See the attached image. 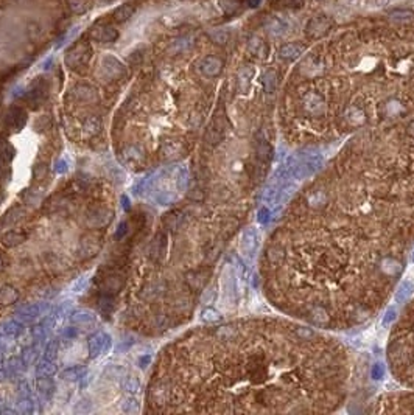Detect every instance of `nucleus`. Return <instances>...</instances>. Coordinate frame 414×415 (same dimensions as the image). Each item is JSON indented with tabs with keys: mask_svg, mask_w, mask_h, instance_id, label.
Instances as JSON below:
<instances>
[{
	"mask_svg": "<svg viewBox=\"0 0 414 415\" xmlns=\"http://www.w3.org/2000/svg\"><path fill=\"white\" fill-rule=\"evenodd\" d=\"M414 248V119L349 137L293 198L260 257L277 311L349 330L385 306Z\"/></svg>",
	"mask_w": 414,
	"mask_h": 415,
	"instance_id": "f257e3e1",
	"label": "nucleus"
},
{
	"mask_svg": "<svg viewBox=\"0 0 414 415\" xmlns=\"http://www.w3.org/2000/svg\"><path fill=\"white\" fill-rule=\"evenodd\" d=\"M204 340L199 411L335 412L346 400L349 353L321 328L259 317L215 327Z\"/></svg>",
	"mask_w": 414,
	"mask_h": 415,
	"instance_id": "f03ea898",
	"label": "nucleus"
},
{
	"mask_svg": "<svg viewBox=\"0 0 414 415\" xmlns=\"http://www.w3.org/2000/svg\"><path fill=\"white\" fill-rule=\"evenodd\" d=\"M332 27H333V20L328 16L325 14L315 16L305 25V36L309 39H321L332 30Z\"/></svg>",
	"mask_w": 414,
	"mask_h": 415,
	"instance_id": "7ed1b4c3",
	"label": "nucleus"
},
{
	"mask_svg": "<svg viewBox=\"0 0 414 415\" xmlns=\"http://www.w3.org/2000/svg\"><path fill=\"white\" fill-rule=\"evenodd\" d=\"M88 345H89V353H91V356H92V358H97V356H100L101 353H104L106 350L109 348V345H111V337H109L108 334H106V333H103V332H98V333H95V334H92V336L89 337Z\"/></svg>",
	"mask_w": 414,
	"mask_h": 415,
	"instance_id": "20e7f679",
	"label": "nucleus"
},
{
	"mask_svg": "<svg viewBox=\"0 0 414 415\" xmlns=\"http://www.w3.org/2000/svg\"><path fill=\"white\" fill-rule=\"evenodd\" d=\"M199 70H201V73H203L204 77L215 78V77L220 75L221 70H223V59L218 58V56H214V55L206 56L203 61H201Z\"/></svg>",
	"mask_w": 414,
	"mask_h": 415,
	"instance_id": "39448f33",
	"label": "nucleus"
},
{
	"mask_svg": "<svg viewBox=\"0 0 414 415\" xmlns=\"http://www.w3.org/2000/svg\"><path fill=\"white\" fill-rule=\"evenodd\" d=\"M305 50V45L301 44V42H286L279 48V58L282 61H296L298 58H301V55Z\"/></svg>",
	"mask_w": 414,
	"mask_h": 415,
	"instance_id": "423d86ee",
	"label": "nucleus"
},
{
	"mask_svg": "<svg viewBox=\"0 0 414 415\" xmlns=\"http://www.w3.org/2000/svg\"><path fill=\"white\" fill-rule=\"evenodd\" d=\"M256 244H257V232L256 229H246L241 235V241H240V248L243 255H251L254 250H256Z\"/></svg>",
	"mask_w": 414,
	"mask_h": 415,
	"instance_id": "0eeeda50",
	"label": "nucleus"
},
{
	"mask_svg": "<svg viewBox=\"0 0 414 415\" xmlns=\"http://www.w3.org/2000/svg\"><path fill=\"white\" fill-rule=\"evenodd\" d=\"M91 35L100 42H112L119 38V31L112 27H95L92 28Z\"/></svg>",
	"mask_w": 414,
	"mask_h": 415,
	"instance_id": "6e6552de",
	"label": "nucleus"
},
{
	"mask_svg": "<svg viewBox=\"0 0 414 415\" xmlns=\"http://www.w3.org/2000/svg\"><path fill=\"white\" fill-rule=\"evenodd\" d=\"M25 122H27V114H25L24 109L14 108L13 111H9L8 119H6V124L11 127V129L19 131L20 127L25 124Z\"/></svg>",
	"mask_w": 414,
	"mask_h": 415,
	"instance_id": "1a4fd4ad",
	"label": "nucleus"
},
{
	"mask_svg": "<svg viewBox=\"0 0 414 415\" xmlns=\"http://www.w3.org/2000/svg\"><path fill=\"white\" fill-rule=\"evenodd\" d=\"M67 64L70 67H77L78 64H84L88 61V56H86V47H78L75 48L73 51H70L67 58H66Z\"/></svg>",
	"mask_w": 414,
	"mask_h": 415,
	"instance_id": "9d476101",
	"label": "nucleus"
},
{
	"mask_svg": "<svg viewBox=\"0 0 414 415\" xmlns=\"http://www.w3.org/2000/svg\"><path fill=\"white\" fill-rule=\"evenodd\" d=\"M262 81H263L265 92L273 93L276 90V87H277V72H276L274 69H268L267 72L263 73Z\"/></svg>",
	"mask_w": 414,
	"mask_h": 415,
	"instance_id": "9b49d317",
	"label": "nucleus"
},
{
	"mask_svg": "<svg viewBox=\"0 0 414 415\" xmlns=\"http://www.w3.org/2000/svg\"><path fill=\"white\" fill-rule=\"evenodd\" d=\"M413 292H414V286L410 282H400L399 283V291L396 292V300L399 303H405L411 299Z\"/></svg>",
	"mask_w": 414,
	"mask_h": 415,
	"instance_id": "f8f14e48",
	"label": "nucleus"
},
{
	"mask_svg": "<svg viewBox=\"0 0 414 415\" xmlns=\"http://www.w3.org/2000/svg\"><path fill=\"white\" fill-rule=\"evenodd\" d=\"M25 235L24 233H19L16 230H11V232H6L5 235L2 237V243L5 244L6 248H16L19 246V244H22L25 241Z\"/></svg>",
	"mask_w": 414,
	"mask_h": 415,
	"instance_id": "ddd939ff",
	"label": "nucleus"
},
{
	"mask_svg": "<svg viewBox=\"0 0 414 415\" xmlns=\"http://www.w3.org/2000/svg\"><path fill=\"white\" fill-rule=\"evenodd\" d=\"M95 321L93 313L88 311V310H77L72 313V322L77 325H86V324H92Z\"/></svg>",
	"mask_w": 414,
	"mask_h": 415,
	"instance_id": "4468645a",
	"label": "nucleus"
},
{
	"mask_svg": "<svg viewBox=\"0 0 414 415\" xmlns=\"http://www.w3.org/2000/svg\"><path fill=\"white\" fill-rule=\"evenodd\" d=\"M53 374H56V366H55V363H53V361L48 359V358L42 359L41 363L36 366V375H38V376H42V375L51 376Z\"/></svg>",
	"mask_w": 414,
	"mask_h": 415,
	"instance_id": "2eb2a0df",
	"label": "nucleus"
},
{
	"mask_svg": "<svg viewBox=\"0 0 414 415\" xmlns=\"http://www.w3.org/2000/svg\"><path fill=\"white\" fill-rule=\"evenodd\" d=\"M19 299V292L11 286H3L0 290V305H11Z\"/></svg>",
	"mask_w": 414,
	"mask_h": 415,
	"instance_id": "dca6fc26",
	"label": "nucleus"
},
{
	"mask_svg": "<svg viewBox=\"0 0 414 415\" xmlns=\"http://www.w3.org/2000/svg\"><path fill=\"white\" fill-rule=\"evenodd\" d=\"M36 387L41 393H46V395H51L53 390H55V382H53V379L50 376H46V375H42V376H38L36 378Z\"/></svg>",
	"mask_w": 414,
	"mask_h": 415,
	"instance_id": "f3484780",
	"label": "nucleus"
},
{
	"mask_svg": "<svg viewBox=\"0 0 414 415\" xmlns=\"http://www.w3.org/2000/svg\"><path fill=\"white\" fill-rule=\"evenodd\" d=\"M133 14H134V6L131 3H125L114 11V20H117V22H125V20H128Z\"/></svg>",
	"mask_w": 414,
	"mask_h": 415,
	"instance_id": "a211bd4d",
	"label": "nucleus"
},
{
	"mask_svg": "<svg viewBox=\"0 0 414 415\" xmlns=\"http://www.w3.org/2000/svg\"><path fill=\"white\" fill-rule=\"evenodd\" d=\"M286 30H288V25H286L280 19H274L273 22H270L268 27H267V31L271 36H282V35L286 33Z\"/></svg>",
	"mask_w": 414,
	"mask_h": 415,
	"instance_id": "6ab92c4d",
	"label": "nucleus"
},
{
	"mask_svg": "<svg viewBox=\"0 0 414 415\" xmlns=\"http://www.w3.org/2000/svg\"><path fill=\"white\" fill-rule=\"evenodd\" d=\"M84 369L83 367H69L64 372H61V378L66 381H77L83 376Z\"/></svg>",
	"mask_w": 414,
	"mask_h": 415,
	"instance_id": "aec40b11",
	"label": "nucleus"
},
{
	"mask_svg": "<svg viewBox=\"0 0 414 415\" xmlns=\"http://www.w3.org/2000/svg\"><path fill=\"white\" fill-rule=\"evenodd\" d=\"M17 314L20 319H24V321H31V319H35L39 314V308L36 305H30V306L22 308Z\"/></svg>",
	"mask_w": 414,
	"mask_h": 415,
	"instance_id": "412c9836",
	"label": "nucleus"
},
{
	"mask_svg": "<svg viewBox=\"0 0 414 415\" xmlns=\"http://www.w3.org/2000/svg\"><path fill=\"white\" fill-rule=\"evenodd\" d=\"M389 17L397 20V22H400V20H410V19H413L414 13L411 11V9H394V11L389 13Z\"/></svg>",
	"mask_w": 414,
	"mask_h": 415,
	"instance_id": "4be33fe9",
	"label": "nucleus"
},
{
	"mask_svg": "<svg viewBox=\"0 0 414 415\" xmlns=\"http://www.w3.org/2000/svg\"><path fill=\"white\" fill-rule=\"evenodd\" d=\"M249 48L252 53H260V56L263 53H267V45H265V42L259 38H252L249 41Z\"/></svg>",
	"mask_w": 414,
	"mask_h": 415,
	"instance_id": "5701e85b",
	"label": "nucleus"
},
{
	"mask_svg": "<svg viewBox=\"0 0 414 415\" xmlns=\"http://www.w3.org/2000/svg\"><path fill=\"white\" fill-rule=\"evenodd\" d=\"M123 387H125V390H128V392L134 393V392H139L140 382H139V379H136V378H133V376H128V378H126V379L123 381Z\"/></svg>",
	"mask_w": 414,
	"mask_h": 415,
	"instance_id": "b1692460",
	"label": "nucleus"
},
{
	"mask_svg": "<svg viewBox=\"0 0 414 415\" xmlns=\"http://www.w3.org/2000/svg\"><path fill=\"white\" fill-rule=\"evenodd\" d=\"M210 36H212V41L217 42V44H226L229 39V33L225 30H218L215 33H212Z\"/></svg>",
	"mask_w": 414,
	"mask_h": 415,
	"instance_id": "393cba45",
	"label": "nucleus"
},
{
	"mask_svg": "<svg viewBox=\"0 0 414 415\" xmlns=\"http://www.w3.org/2000/svg\"><path fill=\"white\" fill-rule=\"evenodd\" d=\"M58 342H50L46 348V358L55 361V358L58 356Z\"/></svg>",
	"mask_w": 414,
	"mask_h": 415,
	"instance_id": "a878e982",
	"label": "nucleus"
},
{
	"mask_svg": "<svg viewBox=\"0 0 414 415\" xmlns=\"http://www.w3.org/2000/svg\"><path fill=\"white\" fill-rule=\"evenodd\" d=\"M122 409H123V412L131 414V412H136L137 409H139V404H137V400L130 398L128 401H125V404L122 406Z\"/></svg>",
	"mask_w": 414,
	"mask_h": 415,
	"instance_id": "bb28decb",
	"label": "nucleus"
},
{
	"mask_svg": "<svg viewBox=\"0 0 414 415\" xmlns=\"http://www.w3.org/2000/svg\"><path fill=\"white\" fill-rule=\"evenodd\" d=\"M70 6H72L73 11L81 14L84 9H86V2H84V0H70Z\"/></svg>",
	"mask_w": 414,
	"mask_h": 415,
	"instance_id": "cd10ccee",
	"label": "nucleus"
},
{
	"mask_svg": "<svg viewBox=\"0 0 414 415\" xmlns=\"http://www.w3.org/2000/svg\"><path fill=\"white\" fill-rule=\"evenodd\" d=\"M203 319L204 321H207V322H215V321H218V314L214 311V310H206L204 313H203Z\"/></svg>",
	"mask_w": 414,
	"mask_h": 415,
	"instance_id": "c85d7f7f",
	"label": "nucleus"
},
{
	"mask_svg": "<svg viewBox=\"0 0 414 415\" xmlns=\"http://www.w3.org/2000/svg\"><path fill=\"white\" fill-rule=\"evenodd\" d=\"M33 334H35L36 339H42V337H44V330H42V327H36L33 330Z\"/></svg>",
	"mask_w": 414,
	"mask_h": 415,
	"instance_id": "c756f323",
	"label": "nucleus"
},
{
	"mask_svg": "<svg viewBox=\"0 0 414 415\" xmlns=\"http://www.w3.org/2000/svg\"><path fill=\"white\" fill-rule=\"evenodd\" d=\"M248 5L252 6V8H256V6L260 5V0H248Z\"/></svg>",
	"mask_w": 414,
	"mask_h": 415,
	"instance_id": "7c9ffc66",
	"label": "nucleus"
},
{
	"mask_svg": "<svg viewBox=\"0 0 414 415\" xmlns=\"http://www.w3.org/2000/svg\"><path fill=\"white\" fill-rule=\"evenodd\" d=\"M3 363V352H2V348H0V364Z\"/></svg>",
	"mask_w": 414,
	"mask_h": 415,
	"instance_id": "2f4dec72",
	"label": "nucleus"
},
{
	"mask_svg": "<svg viewBox=\"0 0 414 415\" xmlns=\"http://www.w3.org/2000/svg\"><path fill=\"white\" fill-rule=\"evenodd\" d=\"M3 268V260H2V255H0V271H2Z\"/></svg>",
	"mask_w": 414,
	"mask_h": 415,
	"instance_id": "473e14b6",
	"label": "nucleus"
}]
</instances>
